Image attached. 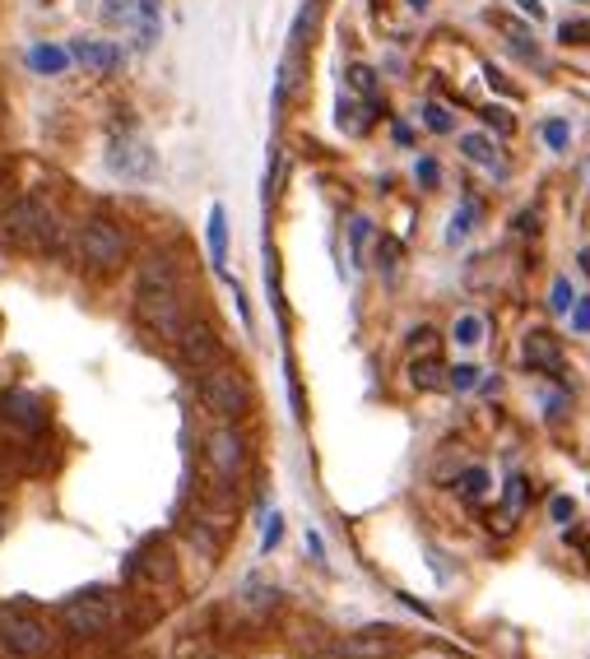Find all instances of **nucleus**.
<instances>
[{"instance_id": "obj_1", "label": "nucleus", "mask_w": 590, "mask_h": 659, "mask_svg": "<svg viewBox=\"0 0 590 659\" xmlns=\"http://www.w3.org/2000/svg\"><path fill=\"white\" fill-rule=\"evenodd\" d=\"M135 311H140V321L164 339H177V330L187 326V311H181V279H177V265L168 256H149L140 265V279H135Z\"/></svg>"}, {"instance_id": "obj_2", "label": "nucleus", "mask_w": 590, "mask_h": 659, "mask_svg": "<svg viewBox=\"0 0 590 659\" xmlns=\"http://www.w3.org/2000/svg\"><path fill=\"white\" fill-rule=\"evenodd\" d=\"M0 242L14 252H56L61 246V219L42 200L24 195L0 214Z\"/></svg>"}, {"instance_id": "obj_3", "label": "nucleus", "mask_w": 590, "mask_h": 659, "mask_svg": "<svg viewBox=\"0 0 590 659\" xmlns=\"http://www.w3.org/2000/svg\"><path fill=\"white\" fill-rule=\"evenodd\" d=\"M0 650L10 659H42L52 650V631L29 604H0Z\"/></svg>"}, {"instance_id": "obj_4", "label": "nucleus", "mask_w": 590, "mask_h": 659, "mask_svg": "<svg viewBox=\"0 0 590 659\" xmlns=\"http://www.w3.org/2000/svg\"><path fill=\"white\" fill-rule=\"evenodd\" d=\"M196 395L200 404L210 408L214 418L223 423H233L238 414H246V381L233 372V368H200V381H196Z\"/></svg>"}, {"instance_id": "obj_5", "label": "nucleus", "mask_w": 590, "mask_h": 659, "mask_svg": "<svg viewBox=\"0 0 590 659\" xmlns=\"http://www.w3.org/2000/svg\"><path fill=\"white\" fill-rule=\"evenodd\" d=\"M61 623L71 636H80V641H94V636H103L117 623V604H112L107 589H84V595L61 604Z\"/></svg>"}, {"instance_id": "obj_6", "label": "nucleus", "mask_w": 590, "mask_h": 659, "mask_svg": "<svg viewBox=\"0 0 590 659\" xmlns=\"http://www.w3.org/2000/svg\"><path fill=\"white\" fill-rule=\"evenodd\" d=\"M80 261L88 269H117L126 261V233L112 219H88L80 228Z\"/></svg>"}, {"instance_id": "obj_7", "label": "nucleus", "mask_w": 590, "mask_h": 659, "mask_svg": "<svg viewBox=\"0 0 590 659\" xmlns=\"http://www.w3.org/2000/svg\"><path fill=\"white\" fill-rule=\"evenodd\" d=\"M107 168L122 181H149L158 172V158L140 135H122V140H112V149H107Z\"/></svg>"}, {"instance_id": "obj_8", "label": "nucleus", "mask_w": 590, "mask_h": 659, "mask_svg": "<svg viewBox=\"0 0 590 659\" xmlns=\"http://www.w3.org/2000/svg\"><path fill=\"white\" fill-rule=\"evenodd\" d=\"M206 460H210V469L219 474V479H233V474H242L246 442H242V432L233 423H219L210 437H206Z\"/></svg>"}, {"instance_id": "obj_9", "label": "nucleus", "mask_w": 590, "mask_h": 659, "mask_svg": "<svg viewBox=\"0 0 590 659\" xmlns=\"http://www.w3.org/2000/svg\"><path fill=\"white\" fill-rule=\"evenodd\" d=\"M172 344L181 349V358H187V368H214L219 362V334L210 330V326H200V321H187L177 330V339Z\"/></svg>"}, {"instance_id": "obj_10", "label": "nucleus", "mask_w": 590, "mask_h": 659, "mask_svg": "<svg viewBox=\"0 0 590 659\" xmlns=\"http://www.w3.org/2000/svg\"><path fill=\"white\" fill-rule=\"evenodd\" d=\"M520 358H526L530 372L558 376V372H562V339H558L554 330H530L526 344H520Z\"/></svg>"}, {"instance_id": "obj_11", "label": "nucleus", "mask_w": 590, "mask_h": 659, "mask_svg": "<svg viewBox=\"0 0 590 659\" xmlns=\"http://www.w3.org/2000/svg\"><path fill=\"white\" fill-rule=\"evenodd\" d=\"M391 650H396V627H362L358 636H345L335 646V655H345V659H381Z\"/></svg>"}, {"instance_id": "obj_12", "label": "nucleus", "mask_w": 590, "mask_h": 659, "mask_svg": "<svg viewBox=\"0 0 590 659\" xmlns=\"http://www.w3.org/2000/svg\"><path fill=\"white\" fill-rule=\"evenodd\" d=\"M71 61H80L84 71H94V75H112L122 65V47L117 42H107V38H75Z\"/></svg>"}, {"instance_id": "obj_13", "label": "nucleus", "mask_w": 590, "mask_h": 659, "mask_svg": "<svg viewBox=\"0 0 590 659\" xmlns=\"http://www.w3.org/2000/svg\"><path fill=\"white\" fill-rule=\"evenodd\" d=\"M488 24L507 38V47H512L520 61H530V65L544 61V56H539V38H535L526 24H516V19H507V14H488Z\"/></svg>"}, {"instance_id": "obj_14", "label": "nucleus", "mask_w": 590, "mask_h": 659, "mask_svg": "<svg viewBox=\"0 0 590 659\" xmlns=\"http://www.w3.org/2000/svg\"><path fill=\"white\" fill-rule=\"evenodd\" d=\"M130 33H135V47H145V52L154 47L158 33H164V10H158V0H140V14H135Z\"/></svg>"}, {"instance_id": "obj_15", "label": "nucleus", "mask_w": 590, "mask_h": 659, "mask_svg": "<svg viewBox=\"0 0 590 659\" xmlns=\"http://www.w3.org/2000/svg\"><path fill=\"white\" fill-rule=\"evenodd\" d=\"M410 385H414V391H442V385H446L442 358H438V353L414 358V362H410Z\"/></svg>"}, {"instance_id": "obj_16", "label": "nucleus", "mask_w": 590, "mask_h": 659, "mask_svg": "<svg viewBox=\"0 0 590 659\" xmlns=\"http://www.w3.org/2000/svg\"><path fill=\"white\" fill-rule=\"evenodd\" d=\"M206 237H210V261L223 269V261H229V214H223V204H214V210H210Z\"/></svg>"}, {"instance_id": "obj_17", "label": "nucleus", "mask_w": 590, "mask_h": 659, "mask_svg": "<svg viewBox=\"0 0 590 659\" xmlns=\"http://www.w3.org/2000/svg\"><path fill=\"white\" fill-rule=\"evenodd\" d=\"M474 223H480V204H474V200H461V210L451 214V223H446V242H451V246H461V242L474 233Z\"/></svg>"}, {"instance_id": "obj_18", "label": "nucleus", "mask_w": 590, "mask_h": 659, "mask_svg": "<svg viewBox=\"0 0 590 659\" xmlns=\"http://www.w3.org/2000/svg\"><path fill=\"white\" fill-rule=\"evenodd\" d=\"M275 599H280V589L265 585V581H256V576L242 585V604L252 608V613H270V608H275Z\"/></svg>"}, {"instance_id": "obj_19", "label": "nucleus", "mask_w": 590, "mask_h": 659, "mask_svg": "<svg viewBox=\"0 0 590 659\" xmlns=\"http://www.w3.org/2000/svg\"><path fill=\"white\" fill-rule=\"evenodd\" d=\"M461 153L480 168H497V149H493L488 135H461Z\"/></svg>"}, {"instance_id": "obj_20", "label": "nucleus", "mask_w": 590, "mask_h": 659, "mask_svg": "<svg viewBox=\"0 0 590 659\" xmlns=\"http://www.w3.org/2000/svg\"><path fill=\"white\" fill-rule=\"evenodd\" d=\"M103 24L112 29H130L135 24V14H140V0H103Z\"/></svg>"}, {"instance_id": "obj_21", "label": "nucleus", "mask_w": 590, "mask_h": 659, "mask_svg": "<svg viewBox=\"0 0 590 659\" xmlns=\"http://www.w3.org/2000/svg\"><path fill=\"white\" fill-rule=\"evenodd\" d=\"M29 65H33V71H42V75H56V71L71 65V52H61V47H33Z\"/></svg>"}, {"instance_id": "obj_22", "label": "nucleus", "mask_w": 590, "mask_h": 659, "mask_svg": "<svg viewBox=\"0 0 590 659\" xmlns=\"http://www.w3.org/2000/svg\"><path fill=\"white\" fill-rule=\"evenodd\" d=\"M451 334H456V344H461V349H480V344H484V316H474V311L461 316Z\"/></svg>"}, {"instance_id": "obj_23", "label": "nucleus", "mask_w": 590, "mask_h": 659, "mask_svg": "<svg viewBox=\"0 0 590 659\" xmlns=\"http://www.w3.org/2000/svg\"><path fill=\"white\" fill-rule=\"evenodd\" d=\"M526 479H520V474H512V479H507V492H503V515L507 520H516L520 511H526Z\"/></svg>"}, {"instance_id": "obj_24", "label": "nucleus", "mask_w": 590, "mask_h": 659, "mask_svg": "<svg viewBox=\"0 0 590 659\" xmlns=\"http://www.w3.org/2000/svg\"><path fill=\"white\" fill-rule=\"evenodd\" d=\"M349 88L354 94H362L372 107H377V75L368 71V65H349Z\"/></svg>"}, {"instance_id": "obj_25", "label": "nucleus", "mask_w": 590, "mask_h": 659, "mask_svg": "<svg viewBox=\"0 0 590 659\" xmlns=\"http://www.w3.org/2000/svg\"><path fill=\"white\" fill-rule=\"evenodd\" d=\"M368 242H372V223H368V219H354V223H349V256H354V265H362V252H368Z\"/></svg>"}, {"instance_id": "obj_26", "label": "nucleus", "mask_w": 590, "mask_h": 659, "mask_svg": "<svg viewBox=\"0 0 590 659\" xmlns=\"http://www.w3.org/2000/svg\"><path fill=\"white\" fill-rule=\"evenodd\" d=\"M456 488H461L465 502H480V497L488 492V474H484V469H465L461 479H456Z\"/></svg>"}, {"instance_id": "obj_27", "label": "nucleus", "mask_w": 590, "mask_h": 659, "mask_svg": "<svg viewBox=\"0 0 590 659\" xmlns=\"http://www.w3.org/2000/svg\"><path fill=\"white\" fill-rule=\"evenodd\" d=\"M423 126L433 130V135H451V130H456V121H451V111L442 103H423Z\"/></svg>"}, {"instance_id": "obj_28", "label": "nucleus", "mask_w": 590, "mask_h": 659, "mask_svg": "<svg viewBox=\"0 0 590 659\" xmlns=\"http://www.w3.org/2000/svg\"><path fill=\"white\" fill-rule=\"evenodd\" d=\"M377 265H381L386 279H396V269H400V242L396 237H381L377 242Z\"/></svg>"}, {"instance_id": "obj_29", "label": "nucleus", "mask_w": 590, "mask_h": 659, "mask_svg": "<svg viewBox=\"0 0 590 659\" xmlns=\"http://www.w3.org/2000/svg\"><path fill=\"white\" fill-rule=\"evenodd\" d=\"M572 302H577L572 284H567V279L558 275V279H554V288H549V311H554V316H567V311H572Z\"/></svg>"}, {"instance_id": "obj_30", "label": "nucleus", "mask_w": 590, "mask_h": 659, "mask_svg": "<svg viewBox=\"0 0 590 659\" xmlns=\"http://www.w3.org/2000/svg\"><path fill=\"white\" fill-rule=\"evenodd\" d=\"M544 145H549L554 153H567V145H572V130H567V121H544Z\"/></svg>"}, {"instance_id": "obj_31", "label": "nucleus", "mask_w": 590, "mask_h": 659, "mask_svg": "<svg viewBox=\"0 0 590 659\" xmlns=\"http://www.w3.org/2000/svg\"><path fill=\"white\" fill-rule=\"evenodd\" d=\"M474 381H480V372H474L470 362H465V368H451V372H446V385H451V391H474Z\"/></svg>"}, {"instance_id": "obj_32", "label": "nucleus", "mask_w": 590, "mask_h": 659, "mask_svg": "<svg viewBox=\"0 0 590 659\" xmlns=\"http://www.w3.org/2000/svg\"><path fill=\"white\" fill-rule=\"evenodd\" d=\"M549 515L558 520V525H567V520L577 515V502H572V497H554V502H549Z\"/></svg>"}, {"instance_id": "obj_33", "label": "nucleus", "mask_w": 590, "mask_h": 659, "mask_svg": "<svg viewBox=\"0 0 590 659\" xmlns=\"http://www.w3.org/2000/svg\"><path fill=\"white\" fill-rule=\"evenodd\" d=\"M558 38L562 42H590V24H586V19H572V24L558 29Z\"/></svg>"}, {"instance_id": "obj_34", "label": "nucleus", "mask_w": 590, "mask_h": 659, "mask_svg": "<svg viewBox=\"0 0 590 659\" xmlns=\"http://www.w3.org/2000/svg\"><path fill=\"white\" fill-rule=\"evenodd\" d=\"M484 121H488V126H497V135H512V130H516V121L507 117L503 107H488V111H484Z\"/></svg>"}, {"instance_id": "obj_35", "label": "nucleus", "mask_w": 590, "mask_h": 659, "mask_svg": "<svg viewBox=\"0 0 590 659\" xmlns=\"http://www.w3.org/2000/svg\"><path fill=\"white\" fill-rule=\"evenodd\" d=\"M572 330H577V334H590V298H586V302H572Z\"/></svg>"}, {"instance_id": "obj_36", "label": "nucleus", "mask_w": 590, "mask_h": 659, "mask_svg": "<svg viewBox=\"0 0 590 659\" xmlns=\"http://www.w3.org/2000/svg\"><path fill=\"white\" fill-rule=\"evenodd\" d=\"M280 534H284V520H280V515H270V520H265V539H261V549L270 553V549L280 543Z\"/></svg>"}, {"instance_id": "obj_37", "label": "nucleus", "mask_w": 590, "mask_h": 659, "mask_svg": "<svg viewBox=\"0 0 590 659\" xmlns=\"http://www.w3.org/2000/svg\"><path fill=\"white\" fill-rule=\"evenodd\" d=\"M414 177L423 181V187H438V163H433V158H419V168H414Z\"/></svg>"}, {"instance_id": "obj_38", "label": "nucleus", "mask_w": 590, "mask_h": 659, "mask_svg": "<svg viewBox=\"0 0 590 659\" xmlns=\"http://www.w3.org/2000/svg\"><path fill=\"white\" fill-rule=\"evenodd\" d=\"M544 408H549V418H562V414H567V395L549 391V395H544Z\"/></svg>"}, {"instance_id": "obj_39", "label": "nucleus", "mask_w": 590, "mask_h": 659, "mask_svg": "<svg viewBox=\"0 0 590 659\" xmlns=\"http://www.w3.org/2000/svg\"><path fill=\"white\" fill-rule=\"evenodd\" d=\"M520 14H530V19H544V0H516Z\"/></svg>"}, {"instance_id": "obj_40", "label": "nucleus", "mask_w": 590, "mask_h": 659, "mask_svg": "<svg viewBox=\"0 0 590 659\" xmlns=\"http://www.w3.org/2000/svg\"><path fill=\"white\" fill-rule=\"evenodd\" d=\"M414 659H461V655H446V650H419Z\"/></svg>"}, {"instance_id": "obj_41", "label": "nucleus", "mask_w": 590, "mask_h": 659, "mask_svg": "<svg viewBox=\"0 0 590 659\" xmlns=\"http://www.w3.org/2000/svg\"><path fill=\"white\" fill-rule=\"evenodd\" d=\"M581 269H586V279H590V252H581Z\"/></svg>"}, {"instance_id": "obj_42", "label": "nucleus", "mask_w": 590, "mask_h": 659, "mask_svg": "<svg viewBox=\"0 0 590 659\" xmlns=\"http://www.w3.org/2000/svg\"><path fill=\"white\" fill-rule=\"evenodd\" d=\"M191 659H219V655H210V650H200V655H191Z\"/></svg>"}, {"instance_id": "obj_43", "label": "nucleus", "mask_w": 590, "mask_h": 659, "mask_svg": "<svg viewBox=\"0 0 590 659\" xmlns=\"http://www.w3.org/2000/svg\"><path fill=\"white\" fill-rule=\"evenodd\" d=\"M410 6H414V10H428V0H410Z\"/></svg>"}, {"instance_id": "obj_44", "label": "nucleus", "mask_w": 590, "mask_h": 659, "mask_svg": "<svg viewBox=\"0 0 590 659\" xmlns=\"http://www.w3.org/2000/svg\"><path fill=\"white\" fill-rule=\"evenodd\" d=\"M0 534H6V530H0Z\"/></svg>"}]
</instances>
